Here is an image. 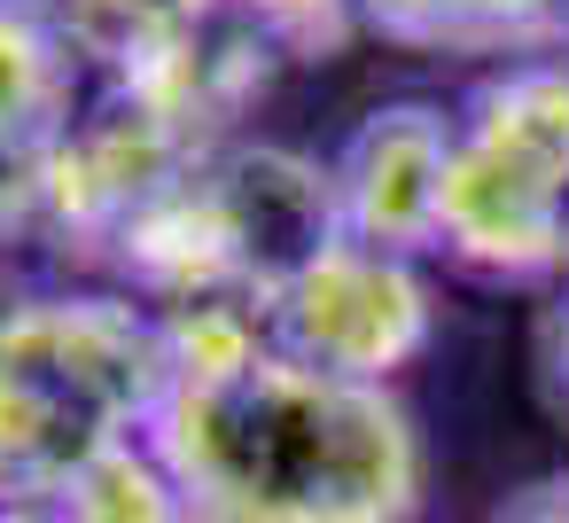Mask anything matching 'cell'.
Wrapping results in <instances>:
<instances>
[{
	"label": "cell",
	"mask_w": 569,
	"mask_h": 523,
	"mask_svg": "<svg viewBox=\"0 0 569 523\" xmlns=\"http://www.w3.org/2000/svg\"><path fill=\"white\" fill-rule=\"evenodd\" d=\"M149 445L211 523H413L429 461L382 383H343L281 344L180 375Z\"/></svg>",
	"instance_id": "obj_1"
},
{
	"label": "cell",
	"mask_w": 569,
	"mask_h": 523,
	"mask_svg": "<svg viewBox=\"0 0 569 523\" xmlns=\"http://www.w3.org/2000/svg\"><path fill=\"white\" fill-rule=\"evenodd\" d=\"M172 398L157 305L48 289L0 305V500H63L118 437H141Z\"/></svg>",
	"instance_id": "obj_2"
},
{
	"label": "cell",
	"mask_w": 569,
	"mask_h": 523,
	"mask_svg": "<svg viewBox=\"0 0 569 523\" xmlns=\"http://www.w3.org/2000/svg\"><path fill=\"white\" fill-rule=\"evenodd\" d=\"M445 250L483 274L569 266V63H507L460 110Z\"/></svg>",
	"instance_id": "obj_3"
},
{
	"label": "cell",
	"mask_w": 569,
	"mask_h": 523,
	"mask_svg": "<svg viewBox=\"0 0 569 523\" xmlns=\"http://www.w3.org/2000/svg\"><path fill=\"white\" fill-rule=\"evenodd\" d=\"M266 320H273V344L289 359L390 391V375L406 359H421V344L437 328V305H429V282H421L413 258L343 235L266 305Z\"/></svg>",
	"instance_id": "obj_4"
},
{
	"label": "cell",
	"mask_w": 569,
	"mask_h": 523,
	"mask_svg": "<svg viewBox=\"0 0 569 523\" xmlns=\"http://www.w3.org/2000/svg\"><path fill=\"white\" fill-rule=\"evenodd\" d=\"M452 141L460 118H445L437 102H382L351 126V141L336 149V211L351 243L421 258L445 250V180H452Z\"/></svg>",
	"instance_id": "obj_5"
},
{
	"label": "cell",
	"mask_w": 569,
	"mask_h": 523,
	"mask_svg": "<svg viewBox=\"0 0 569 523\" xmlns=\"http://www.w3.org/2000/svg\"><path fill=\"white\" fill-rule=\"evenodd\" d=\"M211 196H219V227L234 250V282L250 297H281L320 250L343 243V211H336V172L281 149V141H227L203 157Z\"/></svg>",
	"instance_id": "obj_6"
},
{
	"label": "cell",
	"mask_w": 569,
	"mask_h": 523,
	"mask_svg": "<svg viewBox=\"0 0 569 523\" xmlns=\"http://www.w3.org/2000/svg\"><path fill=\"white\" fill-rule=\"evenodd\" d=\"M273 63H281V48L258 24H242L234 9H211V17H188V24L141 40L102 79L126 102H141L157 126H172L188 149H227V126L266 95Z\"/></svg>",
	"instance_id": "obj_7"
},
{
	"label": "cell",
	"mask_w": 569,
	"mask_h": 523,
	"mask_svg": "<svg viewBox=\"0 0 569 523\" xmlns=\"http://www.w3.org/2000/svg\"><path fill=\"white\" fill-rule=\"evenodd\" d=\"M87 40L71 0H0V172H24L87 110Z\"/></svg>",
	"instance_id": "obj_8"
},
{
	"label": "cell",
	"mask_w": 569,
	"mask_h": 523,
	"mask_svg": "<svg viewBox=\"0 0 569 523\" xmlns=\"http://www.w3.org/2000/svg\"><path fill=\"white\" fill-rule=\"evenodd\" d=\"M359 24L406 48H507L530 32H553L561 0H351Z\"/></svg>",
	"instance_id": "obj_9"
},
{
	"label": "cell",
	"mask_w": 569,
	"mask_h": 523,
	"mask_svg": "<svg viewBox=\"0 0 569 523\" xmlns=\"http://www.w3.org/2000/svg\"><path fill=\"white\" fill-rule=\"evenodd\" d=\"M63 507H71L79 523H172V515L188 507V492H180V476L164 468V453H157L149 430H141V437L102 445V453L63 484Z\"/></svg>",
	"instance_id": "obj_10"
},
{
	"label": "cell",
	"mask_w": 569,
	"mask_h": 523,
	"mask_svg": "<svg viewBox=\"0 0 569 523\" xmlns=\"http://www.w3.org/2000/svg\"><path fill=\"white\" fill-rule=\"evenodd\" d=\"M211 9H227V0H71V24H79L94 71H110L141 40H157V32L188 24V17H211Z\"/></svg>",
	"instance_id": "obj_11"
},
{
	"label": "cell",
	"mask_w": 569,
	"mask_h": 523,
	"mask_svg": "<svg viewBox=\"0 0 569 523\" xmlns=\"http://www.w3.org/2000/svg\"><path fill=\"white\" fill-rule=\"evenodd\" d=\"M227 9H234L242 24H258V32L281 48V63L336 56V48H343V32L359 24L351 0H227Z\"/></svg>",
	"instance_id": "obj_12"
},
{
	"label": "cell",
	"mask_w": 569,
	"mask_h": 523,
	"mask_svg": "<svg viewBox=\"0 0 569 523\" xmlns=\"http://www.w3.org/2000/svg\"><path fill=\"white\" fill-rule=\"evenodd\" d=\"M483 523H569V468H561V476H538V484H522V492H507Z\"/></svg>",
	"instance_id": "obj_13"
},
{
	"label": "cell",
	"mask_w": 569,
	"mask_h": 523,
	"mask_svg": "<svg viewBox=\"0 0 569 523\" xmlns=\"http://www.w3.org/2000/svg\"><path fill=\"white\" fill-rule=\"evenodd\" d=\"M0 523H79L63 500H0Z\"/></svg>",
	"instance_id": "obj_14"
},
{
	"label": "cell",
	"mask_w": 569,
	"mask_h": 523,
	"mask_svg": "<svg viewBox=\"0 0 569 523\" xmlns=\"http://www.w3.org/2000/svg\"><path fill=\"white\" fill-rule=\"evenodd\" d=\"M553 40H561V63H569V0L553 9Z\"/></svg>",
	"instance_id": "obj_15"
},
{
	"label": "cell",
	"mask_w": 569,
	"mask_h": 523,
	"mask_svg": "<svg viewBox=\"0 0 569 523\" xmlns=\"http://www.w3.org/2000/svg\"><path fill=\"white\" fill-rule=\"evenodd\" d=\"M553 367H561V383H569V313H561V352H553Z\"/></svg>",
	"instance_id": "obj_16"
},
{
	"label": "cell",
	"mask_w": 569,
	"mask_h": 523,
	"mask_svg": "<svg viewBox=\"0 0 569 523\" xmlns=\"http://www.w3.org/2000/svg\"><path fill=\"white\" fill-rule=\"evenodd\" d=\"M9 188H17V180H9V172H0V219H9Z\"/></svg>",
	"instance_id": "obj_17"
},
{
	"label": "cell",
	"mask_w": 569,
	"mask_h": 523,
	"mask_svg": "<svg viewBox=\"0 0 569 523\" xmlns=\"http://www.w3.org/2000/svg\"><path fill=\"white\" fill-rule=\"evenodd\" d=\"M172 523H211V515H196V507H180V515H172Z\"/></svg>",
	"instance_id": "obj_18"
}]
</instances>
